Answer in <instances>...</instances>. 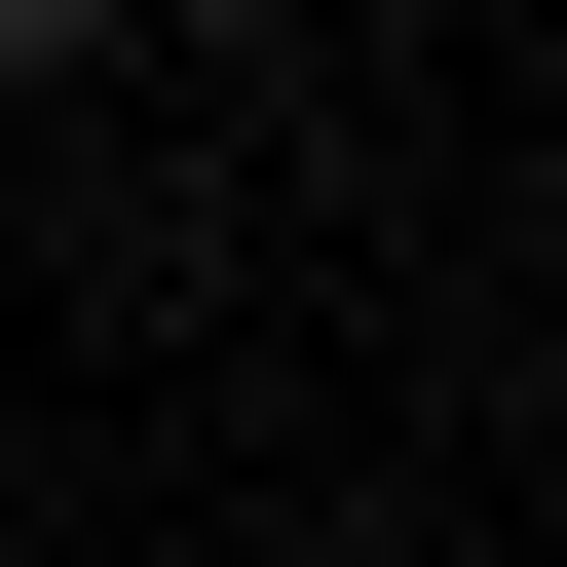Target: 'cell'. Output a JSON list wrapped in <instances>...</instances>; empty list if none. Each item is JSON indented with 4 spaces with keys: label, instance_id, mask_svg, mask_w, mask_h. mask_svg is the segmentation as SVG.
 I'll list each match as a JSON object with an SVG mask.
<instances>
[{
    "label": "cell",
    "instance_id": "cell-1",
    "mask_svg": "<svg viewBox=\"0 0 567 567\" xmlns=\"http://www.w3.org/2000/svg\"><path fill=\"white\" fill-rule=\"evenodd\" d=\"M76 39H114V0H0V76H76Z\"/></svg>",
    "mask_w": 567,
    "mask_h": 567
}]
</instances>
